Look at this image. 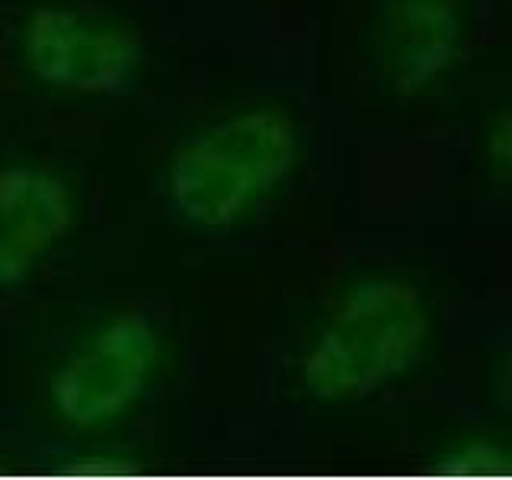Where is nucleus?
I'll return each instance as SVG.
<instances>
[{"mask_svg":"<svg viewBox=\"0 0 512 480\" xmlns=\"http://www.w3.org/2000/svg\"><path fill=\"white\" fill-rule=\"evenodd\" d=\"M298 128L282 106L244 109L192 135L173 154V208L202 228H228L295 167Z\"/></svg>","mask_w":512,"mask_h":480,"instance_id":"obj_1","label":"nucleus"},{"mask_svg":"<svg viewBox=\"0 0 512 480\" xmlns=\"http://www.w3.org/2000/svg\"><path fill=\"white\" fill-rule=\"evenodd\" d=\"M429 320L413 285L372 279L336 304L304 352L298 381L317 400H356L416 362Z\"/></svg>","mask_w":512,"mask_h":480,"instance_id":"obj_2","label":"nucleus"},{"mask_svg":"<svg viewBox=\"0 0 512 480\" xmlns=\"http://www.w3.org/2000/svg\"><path fill=\"white\" fill-rule=\"evenodd\" d=\"M157 365V330L144 314L112 317L58 365L55 413L68 426L112 423L144 394Z\"/></svg>","mask_w":512,"mask_h":480,"instance_id":"obj_3","label":"nucleus"},{"mask_svg":"<svg viewBox=\"0 0 512 480\" xmlns=\"http://www.w3.org/2000/svg\"><path fill=\"white\" fill-rule=\"evenodd\" d=\"M23 55L42 84L77 96L125 93L141 68L132 32L93 23L68 7H36L26 16Z\"/></svg>","mask_w":512,"mask_h":480,"instance_id":"obj_4","label":"nucleus"},{"mask_svg":"<svg viewBox=\"0 0 512 480\" xmlns=\"http://www.w3.org/2000/svg\"><path fill=\"white\" fill-rule=\"evenodd\" d=\"M74 221L77 205L61 176L23 164L0 170V285L23 282Z\"/></svg>","mask_w":512,"mask_h":480,"instance_id":"obj_5","label":"nucleus"},{"mask_svg":"<svg viewBox=\"0 0 512 480\" xmlns=\"http://www.w3.org/2000/svg\"><path fill=\"white\" fill-rule=\"evenodd\" d=\"M461 39L464 23L452 0H388L381 10V61L404 93L452 68Z\"/></svg>","mask_w":512,"mask_h":480,"instance_id":"obj_6","label":"nucleus"},{"mask_svg":"<svg viewBox=\"0 0 512 480\" xmlns=\"http://www.w3.org/2000/svg\"><path fill=\"white\" fill-rule=\"evenodd\" d=\"M487 157L493 164V176L500 183H506L509 180V119H506V112H500L493 122V135L487 141Z\"/></svg>","mask_w":512,"mask_h":480,"instance_id":"obj_7","label":"nucleus"}]
</instances>
